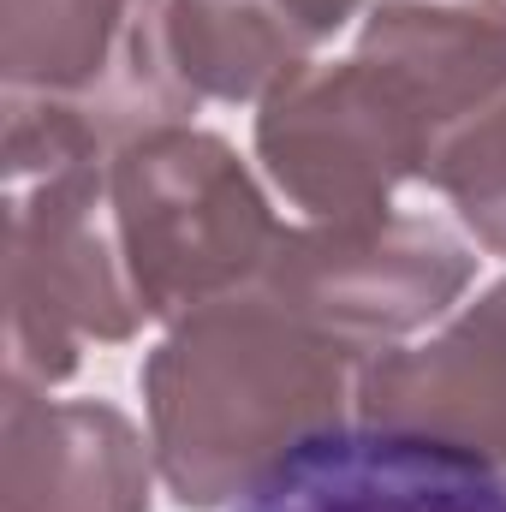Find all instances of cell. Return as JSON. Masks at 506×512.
I'll return each instance as SVG.
<instances>
[{"label":"cell","instance_id":"1","mask_svg":"<svg viewBox=\"0 0 506 512\" xmlns=\"http://www.w3.org/2000/svg\"><path fill=\"white\" fill-rule=\"evenodd\" d=\"M358 358L274 304L233 292L167 322L143 364L149 447L179 507H245L298 459L346 435Z\"/></svg>","mask_w":506,"mask_h":512},{"label":"cell","instance_id":"2","mask_svg":"<svg viewBox=\"0 0 506 512\" xmlns=\"http://www.w3.org/2000/svg\"><path fill=\"white\" fill-rule=\"evenodd\" d=\"M108 203L149 322L251 292L280 245V221L239 149L197 126L126 143L108 161Z\"/></svg>","mask_w":506,"mask_h":512},{"label":"cell","instance_id":"3","mask_svg":"<svg viewBox=\"0 0 506 512\" xmlns=\"http://www.w3.org/2000/svg\"><path fill=\"white\" fill-rule=\"evenodd\" d=\"M6 382L78 376L84 346H120L149 316L131 286L108 167H54L6 203Z\"/></svg>","mask_w":506,"mask_h":512},{"label":"cell","instance_id":"4","mask_svg":"<svg viewBox=\"0 0 506 512\" xmlns=\"http://www.w3.org/2000/svg\"><path fill=\"white\" fill-rule=\"evenodd\" d=\"M477 274V256L447 227L417 215L376 221H304L280 227L256 292L340 340L358 364L441 322Z\"/></svg>","mask_w":506,"mask_h":512},{"label":"cell","instance_id":"5","mask_svg":"<svg viewBox=\"0 0 506 512\" xmlns=\"http://www.w3.org/2000/svg\"><path fill=\"white\" fill-rule=\"evenodd\" d=\"M256 161L310 221H376L423 179V126L370 60H316L262 102Z\"/></svg>","mask_w":506,"mask_h":512},{"label":"cell","instance_id":"6","mask_svg":"<svg viewBox=\"0 0 506 512\" xmlns=\"http://www.w3.org/2000/svg\"><path fill=\"white\" fill-rule=\"evenodd\" d=\"M352 423L506 483V280L435 340L370 352Z\"/></svg>","mask_w":506,"mask_h":512},{"label":"cell","instance_id":"7","mask_svg":"<svg viewBox=\"0 0 506 512\" xmlns=\"http://www.w3.org/2000/svg\"><path fill=\"white\" fill-rule=\"evenodd\" d=\"M155 477V447L120 405L6 382L0 512H149Z\"/></svg>","mask_w":506,"mask_h":512},{"label":"cell","instance_id":"8","mask_svg":"<svg viewBox=\"0 0 506 512\" xmlns=\"http://www.w3.org/2000/svg\"><path fill=\"white\" fill-rule=\"evenodd\" d=\"M423 126V167L447 131L506 96V0H376L358 36Z\"/></svg>","mask_w":506,"mask_h":512},{"label":"cell","instance_id":"9","mask_svg":"<svg viewBox=\"0 0 506 512\" xmlns=\"http://www.w3.org/2000/svg\"><path fill=\"white\" fill-rule=\"evenodd\" d=\"M358 18V0H167L185 84L209 102H268L316 66V48Z\"/></svg>","mask_w":506,"mask_h":512},{"label":"cell","instance_id":"10","mask_svg":"<svg viewBox=\"0 0 506 512\" xmlns=\"http://www.w3.org/2000/svg\"><path fill=\"white\" fill-rule=\"evenodd\" d=\"M245 512H506V483L352 423Z\"/></svg>","mask_w":506,"mask_h":512},{"label":"cell","instance_id":"11","mask_svg":"<svg viewBox=\"0 0 506 512\" xmlns=\"http://www.w3.org/2000/svg\"><path fill=\"white\" fill-rule=\"evenodd\" d=\"M143 0H0V102L90 90L126 48Z\"/></svg>","mask_w":506,"mask_h":512},{"label":"cell","instance_id":"12","mask_svg":"<svg viewBox=\"0 0 506 512\" xmlns=\"http://www.w3.org/2000/svg\"><path fill=\"white\" fill-rule=\"evenodd\" d=\"M423 185H435L459 209L483 251L506 256V96H495L483 114H471L435 143Z\"/></svg>","mask_w":506,"mask_h":512}]
</instances>
